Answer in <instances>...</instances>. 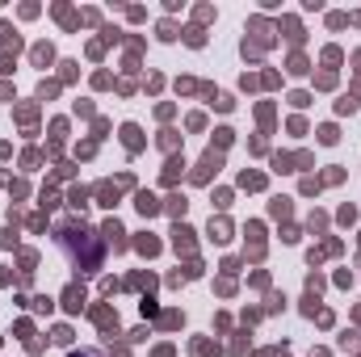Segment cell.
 I'll return each mask as SVG.
<instances>
[{"instance_id":"6da1fadb","label":"cell","mask_w":361,"mask_h":357,"mask_svg":"<svg viewBox=\"0 0 361 357\" xmlns=\"http://www.w3.org/2000/svg\"><path fill=\"white\" fill-rule=\"evenodd\" d=\"M139 210H143V214H155V198L151 193H139Z\"/></svg>"},{"instance_id":"7a4b0ae2","label":"cell","mask_w":361,"mask_h":357,"mask_svg":"<svg viewBox=\"0 0 361 357\" xmlns=\"http://www.w3.org/2000/svg\"><path fill=\"white\" fill-rule=\"evenodd\" d=\"M80 303H84V294H80V290H67V307H72V311H80Z\"/></svg>"}]
</instances>
